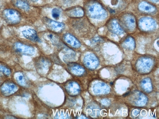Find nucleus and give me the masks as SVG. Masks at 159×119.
Returning a JSON list of instances; mask_svg holds the SVG:
<instances>
[{"label":"nucleus","instance_id":"nucleus-21","mask_svg":"<svg viewBox=\"0 0 159 119\" xmlns=\"http://www.w3.org/2000/svg\"><path fill=\"white\" fill-rule=\"evenodd\" d=\"M0 73H2L5 76H9L11 74L10 70L7 67L3 66H0Z\"/></svg>","mask_w":159,"mask_h":119},{"label":"nucleus","instance_id":"nucleus-1","mask_svg":"<svg viewBox=\"0 0 159 119\" xmlns=\"http://www.w3.org/2000/svg\"><path fill=\"white\" fill-rule=\"evenodd\" d=\"M86 12L89 16L95 19H103L107 15L105 9L101 5L97 3L89 5L86 8Z\"/></svg>","mask_w":159,"mask_h":119},{"label":"nucleus","instance_id":"nucleus-22","mask_svg":"<svg viewBox=\"0 0 159 119\" xmlns=\"http://www.w3.org/2000/svg\"><path fill=\"white\" fill-rule=\"evenodd\" d=\"M61 11L60 9L57 8H53L52 11V17L55 19H58L60 15Z\"/></svg>","mask_w":159,"mask_h":119},{"label":"nucleus","instance_id":"nucleus-10","mask_svg":"<svg viewBox=\"0 0 159 119\" xmlns=\"http://www.w3.org/2000/svg\"><path fill=\"white\" fill-rule=\"evenodd\" d=\"M17 89V86L14 83L11 82H7L4 83L2 85L1 91L3 95L8 96L14 93Z\"/></svg>","mask_w":159,"mask_h":119},{"label":"nucleus","instance_id":"nucleus-15","mask_svg":"<svg viewBox=\"0 0 159 119\" xmlns=\"http://www.w3.org/2000/svg\"><path fill=\"white\" fill-rule=\"evenodd\" d=\"M67 15L70 17L79 18L84 15V11L81 8L74 7L68 10L66 12Z\"/></svg>","mask_w":159,"mask_h":119},{"label":"nucleus","instance_id":"nucleus-3","mask_svg":"<svg viewBox=\"0 0 159 119\" xmlns=\"http://www.w3.org/2000/svg\"><path fill=\"white\" fill-rule=\"evenodd\" d=\"M2 15L5 22L10 25L16 24L20 22L21 19L19 12L13 9L5 10L3 12Z\"/></svg>","mask_w":159,"mask_h":119},{"label":"nucleus","instance_id":"nucleus-5","mask_svg":"<svg viewBox=\"0 0 159 119\" xmlns=\"http://www.w3.org/2000/svg\"><path fill=\"white\" fill-rule=\"evenodd\" d=\"M14 48L17 52L24 55L31 56L34 55L35 53L33 47L20 42L15 43Z\"/></svg>","mask_w":159,"mask_h":119},{"label":"nucleus","instance_id":"nucleus-18","mask_svg":"<svg viewBox=\"0 0 159 119\" xmlns=\"http://www.w3.org/2000/svg\"><path fill=\"white\" fill-rule=\"evenodd\" d=\"M37 67L41 69V68H45V67L48 68L50 65L51 63L48 59L46 57H39L36 61Z\"/></svg>","mask_w":159,"mask_h":119},{"label":"nucleus","instance_id":"nucleus-27","mask_svg":"<svg viewBox=\"0 0 159 119\" xmlns=\"http://www.w3.org/2000/svg\"></svg>","mask_w":159,"mask_h":119},{"label":"nucleus","instance_id":"nucleus-2","mask_svg":"<svg viewBox=\"0 0 159 119\" xmlns=\"http://www.w3.org/2000/svg\"><path fill=\"white\" fill-rule=\"evenodd\" d=\"M119 21L122 28L129 32L133 31L136 28L135 18L131 13H126L122 14L120 17Z\"/></svg>","mask_w":159,"mask_h":119},{"label":"nucleus","instance_id":"nucleus-7","mask_svg":"<svg viewBox=\"0 0 159 119\" xmlns=\"http://www.w3.org/2000/svg\"><path fill=\"white\" fill-rule=\"evenodd\" d=\"M76 20L72 22V27L74 30L79 33L86 32L90 25L89 22L86 20L84 19Z\"/></svg>","mask_w":159,"mask_h":119},{"label":"nucleus","instance_id":"nucleus-4","mask_svg":"<svg viewBox=\"0 0 159 119\" xmlns=\"http://www.w3.org/2000/svg\"><path fill=\"white\" fill-rule=\"evenodd\" d=\"M139 26L140 29L144 31H149L154 29L156 27V21L148 17L140 19Z\"/></svg>","mask_w":159,"mask_h":119},{"label":"nucleus","instance_id":"nucleus-17","mask_svg":"<svg viewBox=\"0 0 159 119\" xmlns=\"http://www.w3.org/2000/svg\"><path fill=\"white\" fill-rule=\"evenodd\" d=\"M140 10L143 12L152 13L156 11L155 8L152 5L146 2H142L139 6Z\"/></svg>","mask_w":159,"mask_h":119},{"label":"nucleus","instance_id":"nucleus-23","mask_svg":"<svg viewBox=\"0 0 159 119\" xmlns=\"http://www.w3.org/2000/svg\"><path fill=\"white\" fill-rule=\"evenodd\" d=\"M47 37L54 44H57L59 42L57 37L52 33H49Z\"/></svg>","mask_w":159,"mask_h":119},{"label":"nucleus","instance_id":"nucleus-20","mask_svg":"<svg viewBox=\"0 0 159 119\" xmlns=\"http://www.w3.org/2000/svg\"><path fill=\"white\" fill-rule=\"evenodd\" d=\"M16 78L17 83L20 85L22 86H25L26 85V82L25 79L23 75L22 74H17Z\"/></svg>","mask_w":159,"mask_h":119},{"label":"nucleus","instance_id":"nucleus-9","mask_svg":"<svg viewBox=\"0 0 159 119\" xmlns=\"http://www.w3.org/2000/svg\"><path fill=\"white\" fill-rule=\"evenodd\" d=\"M84 65L88 68L93 69L97 66L98 63L96 57L92 54L85 55L83 59Z\"/></svg>","mask_w":159,"mask_h":119},{"label":"nucleus","instance_id":"nucleus-11","mask_svg":"<svg viewBox=\"0 0 159 119\" xmlns=\"http://www.w3.org/2000/svg\"><path fill=\"white\" fill-rule=\"evenodd\" d=\"M67 68L71 74L75 76H81L84 75L85 70L80 64L75 63H70L67 65Z\"/></svg>","mask_w":159,"mask_h":119},{"label":"nucleus","instance_id":"nucleus-25","mask_svg":"<svg viewBox=\"0 0 159 119\" xmlns=\"http://www.w3.org/2000/svg\"><path fill=\"white\" fill-rule=\"evenodd\" d=\"M150 0L152 1L153 2H157L158 1V0Z\"/></svg>","mask_w":159,"mask_h":119},{"label":"nucleus","instance_id":"nucleus-16","mask_svg":"<svg viewBox=\"0 0 159 119\" xmlns=\"http://www.w3.org/2000/svg\"><path fill=\"white\" fill-rule=\"evenodd\" d=\"M13 5L17 8L25 11L30 9V6L26 0H12Z\"/></svg>","mask_w":159,"mask_h":119},{"label":"nucleus","instance_id":"nucleus-12","mask_svg":"<svg viewBox=\"0 0 159 119\" xmlns=\"http://www.w3.org/2000/svg\"><path fill=\"white\" fill-rule=\"evenodd\" d=\"M65 88L68 93L71 96H75L78 95L80 91L79 85L75 81L67 82L65 84Z\"/></svg>","mask_w":159,"mask_h":119},{"label":"nucleus","instance_id":"nucleus-19","mask_svg":"<svg viewBox=\"0 0 159 119\" xmlns=\"http://www.w3.org/2000/svg\"><path fill=\"white\" fill-rule=\"evenodd\" d=\"M122 45L128 49H133L135 46V41L133 37H127L122 42Z\"/></svg>","mask_w":159,"mask_h":119},{"label":"nucleus","instance_id":"nucleus-14","mask_svg":"<svg viewBox=\"0 0 159 119\" xmlns=\"http://www.w3.org/2000/svg\"><path fill=\"white\" fill-rule=\"evenodd\" d=\"M63 38L67 43L73 48H78L81 46V43L78 39L69 33L65 34Z\"/></svg>","mask_w":159,"mask_h":119},{"label":"nucleus","instance_id":"nucleus-8","mask_svg":"<svg viewBox=\"0 0 159 119\" xmlns=\"http://www.w3.org/2000/svg\"><path fill=\"white\" fill-rule=\"evenodd\" d=\"M107 26L108 29L112 33L117 35H120L124 31L119 23L116 20L112 19L107 23Z\"/></svg>","mask_w":159,"mask_h":119},{"label":"nucleus","instance_id":"nucleus-13","mask_svg":"<svg viewBox=\"0 0 159 119\" xmlns=\"http://www.w3.org/2000/svg\"><path fill=\"white\" fill-rule=\"evenodd\" d=\"M24 37L27 39L34 42H40L36 31L34 29H29L25 30L22 32Z\"/></svg>","mask_w":159,"mask_h":119},{"label":"nucleus","instance_id":"nucleus-6","mask_svg":"<svg viewBox=\"0 0 159 119\" xmlns=\"http://www.w3.org/2000/svg\"><path fill=\"white\" fill-rule=\"evenodd\" d=\"M43 21L49 29L56 32L61 31L65 28V25L63 23L48 18L44 19Z\"/></svg>","mask_w":159,"mask_h":119},{"label":"nucleus","instance_id":"nucleus-26","mask_svg":"<svg viewBox=\"0 0 159 119\" xmlns=\"http://www.w3.org/2000/svg\"><path fill=\"white\" fill-rule=\"evenodd\" d=\"M31 0L33 2H35L37 1L38 0Z\"/></svg>","mask_w":159,"mask_h":119},{"label":"nucleus","instance_id":"nucleus-24","mask_svg":"<svg viewBox=\"0 0 159 119\" xmlns=\"http://www.w3.org/2000/svg\"><path fill=\"white\" fill-rule=\"evenodd\" d=\"M5 118L7 119H15L16 118H17L12 116L9 115L6 116V117H5Z\"/></svg>","mask_w":159,"mask_h":119}]
</instances>
